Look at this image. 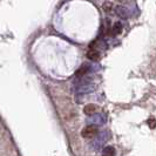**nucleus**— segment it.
Returning a JSON list of instances; mask_svg holds the SVG:
<instances>
[{
  "instance_id": "nucleus-1",
  "label": "nucleus",
  "mask_w": 156,
  "mask_h": 156,
  "mask_svg": "<svg viewBox=\"0 0 156 156\" xmlns=\"http://www.w3.org/2000/svg\"><path fill=\"white\" fill-rule=\"evenodd\" d=\"M98 127H95V126H87L82 129V131H81V136L84 137V139H93V137H95L96 135H98Z\"/></svg>"
},
{
  "instance_id": "nucleus-2",
  "label": "nucleus",
  "mask_w": 156,
  "mask_h": 156,
  "mask_svg": "<svg viewBox=\"0 0 156 156\" xmlns=\"http://www.w3.org/2000/svg\"><path fill=\"white\" fill-rule=\"evenodd\" d=\"M86 57H88L89 60H92V61H98V60H100L101 55H100V53H99V51H98V49L90 48V49H89V51L87 52Z\"/></svg>"
},
{
  "instance_id": "nucleus-3",
  "label": "nucleus",
  "mask_w": 156,
  "mask_h": 156,
  "mask_svg": "<svg viewBox=\"0 0 156 156\" xmlns=\"http://www.w3.org/2000/svg\"><path fill=\"white\" fill-rule=\"evenodd\" d=\"M121 33H122V25H121V22H115L112 29H110V34L113 37H116V35H119Z\"/></svg>"
},
{
  "instance_id": "nucleus-4",
  "label": "nucleus",
  "mask_w": 156,
  "mask_h": 156,
  "mask_svg": "<svg viewBox=\"0 0 156 156\" xmlns=\"http://www.w3.org/2000/svg\"><path fill=\"white\" fill-rule=\"evenodd\" d=\"M96 109H98V107H96L95 104L89 103V104L85 106V108H84V113H85L86 115H92V114H94L95 112H96Z\"/></svg>"
},
{
  "instance_id": "nucleus-5",
  "label": "nucleus",
  "mask_w": 156,
  "mask_h": 156,
  "mask_svg": "<svg viewBox=\"0 0 156 156\" xmlns=\"http://www.w3.org/2000/svg\"><path fill=\"white\" fill-rule=\"evenodd\" d=\"M102 156H115V148L112 146H108L103 149V154Z\"/></svg>"
},
{
  "instance_id": "nucleus-6",
  "label": "nucleus",
  "mask_w": 156,
  "mask_h": 156,
  "mask_svg": "<svg viewBox=\"0 0 156 156\" xmlns=\"http://www.w3.org/2000/svg\"><path fill=\"white\" fill-rule=\"evenodd\" d=\"M115 11H116V13L120 15L121 18H127V11H126L125 7H122V6H116Z\"/></svg>"
},
{
  "instance_id": "nucleus-7",
  "label": "nucleus",
  "mask_w": 156,
  "mask_h": 156,
  "mask_svg": "<svg viewBox=\"0 0 156 156\" xmlns=\"http://www.w3.org/2000/svg\"><path fill=\"white\" fill-rule=\"evenodd\" d=\"M87 72H88V67H87V66H82L80 69H78L76 75H78V76H82V75H85Z\"/></svg>"
},
{
  "instance_id": "nucleus-8",
  "label": "nucleus",
  "mask_w": 156,
  "mask_h": 156,
  "mask_svg": "<svg viewBox=\"0 0 156 156\" xmlns=\"http://www.w3.org/2000/svg\"><path fill=\"white\" fill-rule=\"evenodd\" d=\"M113 10V5H112V2H104L103 4V11L104 12H110Z\"/></svg>"
},
{
  "instance_id": "nucleus-9",
  "label": "nucleus",
  "mask_w": 156,
  "mask_h": 156,
  "mask_svg": "<svg viewBox=\"0 0 156 156\" xmlns=\"http://www.w3.org/2000/svg\"><path fill=\"white\" fill-rule=\"evenodd\" d=\"M148 126H149V128H155L156 127V120L155 119H153V117H150L149 120H148Z\"/></svg>"
}]
</instances>
